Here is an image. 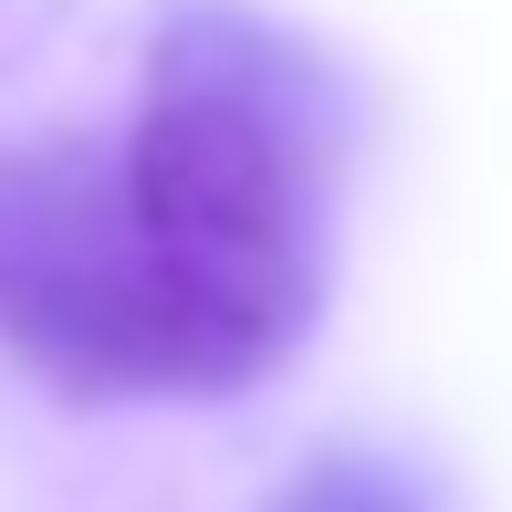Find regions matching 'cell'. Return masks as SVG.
Returning <instances> with one entry per match:
<instances>
[{
  "mask_svg": "<svg viewBox=\"0 0 512 512\" xmlns=\"http://www.w3.org/2000/svg\"><path fill=\"white\" fill-rule=\"evenodd\" d=\"M345 178V74L251 0H178L147 32L115 147L178 398L251 387L314 335Z\"/></svg>",
  "mask_w": 512,
  "mask_h": 512,
  "instance_id": "1",
  "label": "cell"
},
{
  "mask_svg": "<svg viewBox=\"0 0 512 512\" xmlns=\"http://www.w3.org/2000/svg\"><path fill=\"white\" fill-rule=\"evenodd\" d=\"M262 512H439V502H429V481H418L408 460H387V450H314Z\"/></svg>",
  "mask_w": 512,
  "mask_h": 512,
  "instance_id": "3",
  "label": "cell"
},
{
  "mask_svg": "<svg viewBox=\"0 0 512 512\" xmlns=\"http://www.w3.org/2000/svg\"><path fill=\"white\" fill-rule=\"evenodd\" d=\"M0 345L63 398H178L115 147L42 136L0 157Z\"/></svg>",
  "mask_w": 512,
  "mask_h": 512,
  "instance_id": "2",
  "label": "cell"
}]
</instances>
